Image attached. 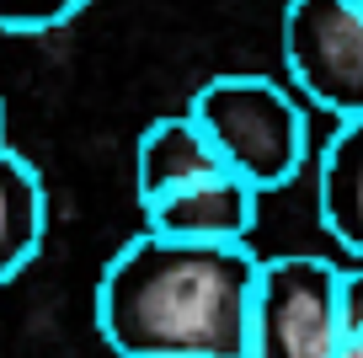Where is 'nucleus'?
<instances>
[{
    "label": "nucleus",
    "mask_w": 363,
    "mask_h": 358,
    "mask_svg": "<svg viewBox=\"0 0 363 358\" xmlns=\"http://www.w3.org/2000/svg\"><path fill=\"white\" fill-rule=\"evenodd\" d=\"M257 273L246 241L139 230L96 278V332L118 358H246Z\"/></svg>",
    "instance_id": "nucleus-1"
},
{
    "label": "nucleus",
    "mask_w": 363,
    "mask_h": 358,
    "mask_svg": "<svg viewBox=\"0 0 363 358\" xmlns=\"http://www.w3.org/2000/svg\"><path fill=\"white\" fill-rule=\"evenodd\" d=\"M208 139L219 145L225 166L246 177L257 192H272L299 177L310 145V124L299 107V91L278 86L267 75H214L187 102Z\"/></svg>",
    "instance_id": "nucleus-2"
},
{
    "label": "nucleus",
    "mask_w": 363,
    "mask_h": 358,
    "mask_svg": "<svg viewBox=\"0 0 363 358\" xmlns=\"http://www.w3.org/2000/svg\"><path fill=\"white\" fill-rule=\"evenodd\" d=\"M347 347L342 326V268L326 257H262L251 300L246 358H337Z\"/></svg>",
    "instance_id": "nucleus-3"
},
{
    "label": "nucleus",
    "mask_w": 363,
    "mask_h": 358,
    "mask_svg": "<svg viewBox=\"0 0 363 358\" xmlns=\"http://www.w3.org/2000/svg\"><path fill=\"white\" fill-rule=\"evenodd\" d=\"M284 65L294 91L331 118H363V6L358 0H289Z\"/></svg>",
    "instance_id": "nucleus-4"
},
{
    "label": "nucleus",
    "mask_w": 363,
    "mask_h": 358,
    "mask_svg": "<svg viewBox=\"0 0 363 358\" xmlns=\"http://www.w3.org/2000/svg\"><path fill=\"white\" fill-rule=\"evenodd\" d=\"M257 198L262 192L246 177L214 171V177H198L166 198L145 203V230L182 235V241H251Z\"/></svg>",
    "instance_id": "nucleus-5"
},
{
    "label": "nucleus",
    "mask_w": 363,
    "mask_h": 358,
    "mask_svg": "<svg viewBox=\"0 0 363 358\" xmlns=\"http://www.w3.org/2000/svg\"><path fill=\"white\" fill-rule=\"evenodd\" d=\"M214 171H230L219 145L208 139V129L198 124L193 112H171V118H155V124L139 134L134 150V192H139V209L166 192L187 188L198 177H214Z\"/></svg>",
    "instance_id": "nucleus-6"
},
{
    "label": "nucleus",
    "mask_w": 363,
    "mask_h": 358,
    "mask_svg": "<svg viewBox=\"0 0 363 358\" xmlns=\"http://www.w3.org/2000/svg\"><path fill=\"white\" fill-rule=\"evenodd\" d=\"M315 209L320 230L337 235V246L363 262V118H337L331 139L320 145Z\"/></svg>",
    "instance_id": "nucleus-7"
},
{
    "label": "nucleus",
    "mask_w": 363,
    "mask_h": 358,
    "mask_svg": "<svg viewBox=\"0 0 363 358\" xmlns=\"http://www.w3.org/2000/svg\"><path fill=\"white\" fill-rule=\"evenodd\" d=\"M48 235V192L27 156L0 145V283L33 268Z\"/></svg>",
    "instance_id": "nucleus-8"
},
{
    "label": "nucleus",
    "mask_w": 363,
    "mask_h": 358,
    "mask_svg": "<svg viewBox=\"0 0 363 358\" xmlns=\"http://www.w3.org/2000/svg\"><path fill=\"white\" fill-rule=\"evenodd\" d=\"M80 11H86V0H0V33L38 38V33L75 22Z\"/></svg>",
    "instance_id": "nucleus-9"
},
{
    "label": "nucleus",
    "mask_w": 363,
    "mask_h": 358,
    "mask_svg": "<svg viewBox=\"0 0 363 358\" xmlns=\"http://www.w3.org/2000/svg\"><path fill=\"white\" fill-rule=\"evenodd\" d=\"M342 326L363 337V268H342Z\"/></svg>",
    "instance_id": "nucleus-10"
},
{
    "label": "nucleus",
    "mask_w": 363,
    "mask_h": 358,
    "mask_svg": "<svg viewBox=\"0 0 363 358\" xmlns=\"http://www.w3.org/2000/svg\"><path fill=\"white\" fill-rule=\"evenodd\" d=\"M337 358H363V337H347V347H342Z\"/></svg>",
    "instance_id": "nucleus-11"
},
{
    "label": "nucleus",
    "mask_w": 363,
    "mask_h": 358,
    "mask_svg": "<svg viewBox=\"0 0 363 358\" xmlns=\"http://www.w3.org/2000/svg\"><path fill=\"white\" fill-rule=\"evenodd\" d=\"M0 145H6V102H0Z\"/></svg>",
    "instance_id": "nucleus-12"
},
{
    "label": "nucleus",
    "mask_w": 363,
    "mask_h": 358,
    "mask_svg": "<svg viewBox=\"0 0 363 358\" xmlns=\"http://www.w3.org/2000/svg\"><path fill=\"white\" fill-rule=\"evenodd\" d=\"M358 6H363V0H358Z\"/></svg>",
    "instance_id": "nucleus-13"
}]
</instances>
